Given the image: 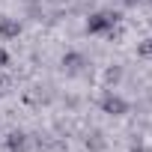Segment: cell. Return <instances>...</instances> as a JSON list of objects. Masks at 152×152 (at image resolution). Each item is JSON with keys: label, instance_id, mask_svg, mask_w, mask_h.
I'll use <instances>...</instances> for the list:
<instances>
[{"label": "cell", "instance_id": "obj_2", "mask_svg": "<svg viewBox=\"0 0 152 152\" xmlns=\"http://www.w3.org/2000/svg\"><path fill=\"white\" fill-rule=\"evenodd\" d=\"M102 107H104V113H110V116H122V113L128 110V102L110 93V96H104V102H102Z\"/></svg>", "mask_w": 152, "mask_h": 152}, {"label": "cell", "instance_id": "obj_6", "mask_svg": "<svg viewBox=\"0 0 152 152\" xmlns=\"http://www.w3.org/2000/svg\"><path fill=\"white\" fill-rule=\"evenodd\" d=\"M137 54H140V57H152V39H143V42L137 45Z\"/></svg>", "mask_w": 152, "mask_h": 152}, {"label": "cell", "instance_id": "obj_7", "mask_svg": "<svg viewBox=\"0 0 152 152\" xmlns=\"http://www.w3.org/2000/svg\"><path fill=\"white\" fill-rule=\"evenodd\" d=\"M6 63H9V54H6V48H3V45H0V69H3Z\"/></svg>", "mask_w": 152, "mask_h": 152}, {"label": "cell", "instance_id": "obj_5", "mask_svg": "<svg viewBox=\"0 0 152 152\" xmlns=\"http://www.w3.org/2000/svg\"><path fill=\"white\" fill-rule=\"evenodd\" d=\"M63 66H66L69 72H81V69L87 66V60H84L81 54H66V57H63Z\"/></svg>", "mask_w": 152, "mask_h": 152}, {"label": "cell", "instance_id": "obj_3", "mask_svg": "<svg viewBox=\"0 0 152 152\" xmlns=\"http://www.w3.org/2000/svg\"><path fill=\"white\" fill-rule=\"evenodd\" d=\"M6 146H9V152H27V134L24 131H9Z\"/></svg>", "mask_w": 152, "mask_h": 152}, {"label": "cell", "instance_id": "obj_8", "mask_svg": "<svg viewBox=\"0 0 152 152\" xmlns=\"http://www.w3.org/2000/svg\"><path fill=\"white\" fill-rule=\"evenodd\" d=\"M131 152H149V149H146V146H134Z\"/></svg>", "mask_w": 152, "mask_h": 152}, {"label": "cell", "instance_id": "obj_1", "mask_svg": "<svg viewBox=\"0 0 152 152\" xmlns=\"http://www.w3.org/2000/svg\"><path fill=\"white\" fill-rule=\"evenodd\" d=\"M119 12H93L90 18H87V33H93V36H99V33H113V27L119 24Z\"/></svg>", "mask_w": 152, "mask_h": 152}, {"label": "cell", "instance_id": "obj_4", "mask_svg": "<svg viewBox=\"0 0 152 152\" xmlns=\"http://www.w3.org/2000/svg\"><path fill=\"white\" fill-rule=\"evenodd\" d=\"M21 33V24L12 21V18H0V39H18Z\"/></svg>", "mask_w": 152, "mask_h": 152}]
</instances>
